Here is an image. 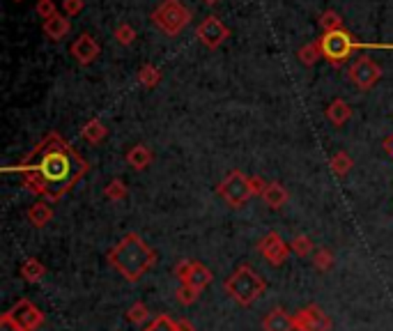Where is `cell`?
<instances>
[{"instance_id": "836d02e7", "label": "cell", "mask_w": 393, "mask_h": 331, "mask_svg": "<svg viewBox=\"0 0 393 331\" xmlns=\"http://www.w3.org/2000/svg\"><path fill=\"white\" fill-rule=\"evenodd\" d=\"M37 14L42 16L44 21L51 19V16H56L58 14L56 3H54V0H37Z\"/></svg>"}, {"instance_id": "8fae6325", "label": "cell", "mask_w": 393, "mask_h": 331, "mask_svg": "<svg viewBox=\"0 0 393 331\" xmlns=\"http://www.w3.org/2000/svg\"><path fill=\"white\" fill-rule=\"evenodd\" d=\"M258 251L272 267H281L285 265V260L290 256L292 249L278 232H267L265 237L258 242Z\"/></svg>"}, {"instance_id": "ffe728a7", "label": "cell", "mask_w": 393, "mask_h": 331, "mask_svg": "<svg viewBox=\"0 0 393 331\" xmlns=\"http://www.w3.org/2000/svg\"><path fill=\"white\" fill-rule=\"evenodd\" d=\"M51 219H54V210H51V205H46L44 200L30 205V210H28L30 225H35V228H44V225H49Z\"/></svg>"}, {"instance_id": "74e56055", "label": "cell", "mask_w": 393, "mask_h": 331, "mask_svg": "<svg viewBox=\"0 0 393 331\" xmlns=\"http://www.w3.org/2000/svg\"><path fill=\"white\" fill-rule=\"evenodd\" d=\"M16 3H19V0H16Z\"/></svg>"}, {"instance_id": "f546056e", "label": "cell", "mask_w": 393, "mask_h": 331, "mask_svg": "<svg viewBox=\"0 0 393 331\" xmlns=\"http://www.w3.org/2000/svg\"><path fill=\"white\" fill-rule=\"evenodd\" d=\"M200 297V290H196L194 285L189 283H180L177 287V301L182 304V306H191V304H196Z\"/></svg>"}, {"instance_id": "52a82bcc", "label": "cell", "mask_w": 393, "mask_h": 331, "mask_svg": "<svg viewBox=\"0 0 393 331\" xmlns=\"http://www.w3.org/2000/svg\"><path fill=\"white\" fill-rule=\"evenodd\" d=\"M216 194L221 196V200L228 207H242L256 196V191H253L249 175H244L242 170H230L221 185L216 187Z\"/></svg>"}, {"instance_id": "6da1fadb", "label": "cell", "mask_w": 393, "mask_h": 331, "mask_svg": "<svg viewBox=\"0 0 393 331\" xmlns=\"http://www.w3.org/2000/svg\"><path fill=\"white\" fill-rule=\"evenodd\" d=\"M5 170L16 173L30 194L46 203H60L85 177L90 166L63 136L51 132L23 156L21 163Z\"/></svg>"}, {"instance_id": "7c38bea8", "label": "cell", "mask_w": 393, "mask_h": 331, "mask_svg": "<svg viewBox=\"0 0 393 331\" xmlns=\"http://www.w3.org/2000/svg\"><path fill=\"white\" fill-rule=\"evenodd\" d=\"M69 54L74 56V60L78 65L87 67V65H92L94 60L99 58L101 46H99V42L92 37V35L83 32V35H78V37L74 39V44L69 46Z\"/></svg>"}, {"instance_id": "8d00e7d4", "label": "cell", "mask_w": 393, "mask_h": 331, "mask_svg": "<svg viewBox=\"0 0 393 331\" xmlns=\"http://www.w3.org/2000/svg\"><path fill=\"white\" fill-rule=\"evenodd\" d=\"M203 3H205V5H216L218 0H203Z\"/></svg>"}, {"instance_id": "d590c367", "label": "cell", "mask_w": 393, "mask_h": 331, "mask_svg": "<svg viewBox=\"0 0 393 331\" xmlns=\"http://www.w3.org/2000/svg\"><path fill=\"white\" fill-rule=\"evenodd\" d=\"M384 150H387V152H389V154L393 156V134H391V136L387 138V141H384Z\"/></svg>"}, {"instance_id": "f1b7e54d", "label": "cell", "mask_w": 393, "mask_h": 331, "mask_svg": "<svg viewBox=\"0 0 393 331\" xmlns=\"http://www.w3.org/2000/svg\"><path fill=\"white\" fill-rule=\"evenodd\" d=\"M290 249L299 258H308L313 251H316V246H313V239L308 237V235H297V237L290 242Z\"/></svg>"}, {"instance_id": "e575fe53", "label": "cell", "mask_w": 393, "mask_h": 331, "mask_svg": "<svg viewBox=\"0 0 393 331\" xmlns=\"http://www.w3.org/2000/svg\"><path fill=\"white\" fill-rule=\"evenodd\" d=\"M83 7H85V0H63V10H65V16H69V19L76 14H81Z\"/></svg>"}, {"instance_id": "9a60e30c", "label": "cell", "mask_w": 393, "mask_h": 331, "mask_svg": "<svg viewBox=\"0 0 393 331\" xmlns=\"http://www.w3.org/2000/svg\"><path fill=\"white\" fill-rule=\"evenodd\" d=\"M69 28H72V23H69V16L60 14V12L56 16H51V19L44 21V35H46L49 39H54V42L65 39L67 35H69Z\"/></svg>"}, {"instance_id": "e0dca14e", "label": "cell", "mask_w": 393, "mask_h": 331, "mask_svg": "<svg viewBox=\"0 0 393 331\" xmlns=\"http://www.w3.org/2000/svg\"><path fill=\"white\" fill-rule=\"evenodd\" d=\"M352 118V106L345 101V99H334L327 106V120L331 122L334 127H343Z\"/></svg>"}, {"instance_id": "7a4b0ae2", "label": "cell", "mask_w": 393, "mask_h": 331, "mask_svg": "<svg viewBox=\"0 0 393 331\" xmlns=\"http://www.w3.org/2000/svg\"><path fill=\"white\" fill-rule=\"evenodd\" d=\"M106 258L108 265L129 283H138L156 265V251L138 232H127Z\"/></svg>"}, {"instance_id": "d6986e66", "label": "cell", "mask_w": 393, "mask_h": 331, "mask_svg": "<svg viewBox=\"0 0 393 331\" xmlns=\"http://www.w3.org/2000/svg\"><path fill=\"white\" fill-rule=\"evenodd\" d=\"M214 281V274H212V269L209 267H205L203 263H198V260H194V269H191V274H189V278H187V283L189 285H194L196 290H200L203 292L205 287Z\"/></svg>"}, {"instance_id": "7402d4cb", "label": "cell", "mask_w": 393, "mask_h": 331, "mask_svg": "<svg viewBox=\"0 0 393 331\" xmlns=\"http://www.w3.org/2000/svg\"><path fill=\"white\" fill-rule=\"evenodd\" d=\"M21 276H23V281L37 283V281H42L44 276H46V267H44L37 258H28L21 265Z\"/></svg>"}, {"instance_id": "ba28073f", "label": "cell", "mask_w": 393, "mask_h": 331, "mask_svg": "<svg viewBox=\"0 0 393 331\" xmlns=\"http://www.w3.org/2000/svg\"><path fill=\"white\" fill-rule=\"evenodd\" d=\"M349 81H352L359 90H370L378 85V81L382 78V67L375 63L373 58L368 56H361L356 58L352 67H349Z\"/></svg>"}, {"instance_id": "d6a6232c", "label": "cell", "mask_w": 393, "mask_h": 331, "mask_svg": "<svg viewBox=\"0 0 393 331\" xmlns=\"http://www.w3.org/2000/svg\"><path fill=\"white\" fill-rule=\"evenodd\" d=\"M191 269H194V260H180V263L175 265V276H177L180 283H187Z\"/></svg>"}, {"instance_id": "5bb4252c", "label": "cell", "mask_w": 393, "mask_h": 331, "mask_svg": "<svg viewBox=\"0 0 393 331\" xmlns=\"http://www.w3.org/2000/svg\"><path fill=\"white\" fill-rule=\"evenodd\" d=\"M260 196H262V200H265V205L269 207V210H281V207H285L287 198H290V194H287V189L281 185V182H267Z\"/></svg>"}, {"instance_id": "cb8c5ba5", "label": "cell", "mask_w": 393, "mask_h": 331, "mask_svg": "<svg viewBox=\"0 0 393 331\" xmlns=\"http://www.w3.org/2000/svg\"><path fill=\"white\" fill-rule=\"evenodd\" d=\"M138 83L147 90L156 88V85L161 83V69L154 65H143L141 69H138Z\"/></svg>"}, {"instance_id": "4fadbf2b", "label": "cell", "mask_w": 393, "mask_h": 331, "mask_svg": "<svg viewBox=\"0 0 393 331\" xmlns=\"http://www.w3.org/2000/svg\"><path fill=\"white\" fill-rule=\"evenodd\" d=\"M262 331H297V329L290 313L285 308H274L262 320Z\"/></svg>"}, {"instance_id": "1f68e13d", "label": "cell", "mask_w": 393, "mask_h": 331, "mask_svg": "<svg viewBox=\"0 0 393 331\" xmlns=\"http://www.w3.org/2000/svg\"><path fill=\"white\" fill-rule=\"evenodd\" d=\"M313 265H316L320 272H329V269L334 267V254H331L329 249H318L316 254H313Z\"/></svg>"}, {"instance_id": "2e32d148", "label": "cell", "mask_w": 393, "mask_h": 331, "mask_svg": "<svg viewBox=\"0 0 393 331\" xmlns=\"http://www.w3.org/2000/svg\"><path fill=\"white\" fill-rule=\"evenodd\" d=\"M152 161H154V154H152L150 147L143 145V143L134 145V147H131V150L127 152V163H129L134 170H145V168H150Z\"/></svg>"}, {"instance_id": "3957f363", "label": "cell", "mask_w": 393, "mask_h": 331, "mask_svg": "<svg viewBox=\"0 0 393 331\" xmlns=\"http://www.w3.org/2000/svg\"><path fill=\"white\" fill-rule=\"evenodd\" d=\"M225 292L230 294V299L239 306H251L256 304L262 294L267 292V283L251 265H242L225 278Z\"/></svg>"}, {"instance_id": "484cf974", "label": "cell", "mask_w": 393, "mask_h": 331, "mask_svg": "<svg viewBox=\"0 0 393 331\" xmlns=\"http://www.w3.org/2000/svg\"><path fill=\"white\" fill-rule=\"evenodd\" d=\"M320 25H322V30H325V32L345 30V23H343V19H340V14H338V12H334V10L322 12V16H320Z\"/></svg>"}, {"instance_id": "d4e9b609", "label": "cell", "mask_w": 393, "mask_h": 331, "mask_svg": "<svg viewBox=\"0 0 393 331\" xmlns=\"http://www.w3.org/2000/svg\"><path fill=\"white\" fill-rule=\"evenodd\" d=\"M329 166H331V170H334L338 177H345L347 173L352 170V166H354V159H352V156H349L347 152H343V150H340V152H336V154H334V156H331V159H329Z\"/></svg>"}, {"instance_id": "ac0fdd59", "label": "cell", "mask_w": 393, "mask_h": 331, "mask_svg": "<svg viewBox=\"0 0 393 331\" xmlns=\"http://www.w3.org/2000/svg\"><path fill=\"white\" fill-rule=\"evenodd\" d=\"M106 136H108V129H106V125H104L99 118L87 120L83 125V129H81V138L85 143H90V145H99Z\"/></svg>"}, {"instance_id": "5b68a950", "label": "cell", "mask_w": 393, "mask_h": 331, "mask_svg": "<svg viewBox=\"0 0 393 331\" xmlns=\"http://www.w3.org/2000/svg\"><path fill=\"white\" fill-rule=\"evenodd\" d=\"M154 28L163 32L166 37H177V35L191 23V10L180 3V0H161L152 10Z\"/></svg>"}, {"instance_id": "277c9868", "label": "cell", "mask_w": 393, "mask_h": 331, "mask_svg": "<svg viewBox=\"0 0 393 331\" xmlns=\"http://www.w3.org/2000/svg\"><path fill=\"white\" fill-rule=\"evenodd\" d=\"M318 44L322 49V58L334 67H340L345 60H349V56H354L361 49H393V44H363V42H356V37L349 30L325 32L318 39Z\"/></svg>"}, {"instance_id": "44dd1931", "label": "cell", "mask_w": 393, "mask_h": 331, "mask_svg": "<svg viewBox=\"0 0 393 331\" xmlns=\"http://www.w3.org/2000/svg\"><path fill=\"white\" fill-rule=\"evenodd\" d=\"M143 331H194L189 322H175L168 316H156Z\"/></svg>"}, {"instance_id": "9c48e42d", "label": "cell", "mask_w": 393, "mask_h": 331, "mask_svg": "<svg viewBox=\"0 0 393 331\" xmlns=\"http://www.w3.org/2000/svg\"><path fill=\"white\" fill-rule=\"evenodd\" d=\"M196 37H198V42L205 49L214 51L230 37V28L221 19H218V16L209 14V16H205V19H203V23L196 28Z\"/></svg>"}, {"instance_id": "4316f807", "label": "cell", "mask_w": 393, "mask_h": 331, "mask_svg": "<svg viewBox=\"0 0 393 331\" xmlns=\"http://www.w3.org/2000/svg\"><path fill=\"white\" fill-rule=\"evenodd\" d=\"M104 196H106L108 200H113V203H120V200H125L129 196V189L122 180H111L106 189H104Z\"/></svg>"}, {"instance_id": "603a6c76", "label": "cell", "mask_w": 393, "mask_h": 331, "mask_svg": "<svg viewBox=\"0 0 393 331\" xmlns=\"http://www.w3.org/2000/svg\"><path fill=\"white\" fill-rule=\"evenodd\" d=\"M297 58H299V63L306 65V67H313V65H318L320 60H325V58H322V49L318 44V39L304 44L299 51H297Z\"/></svg>"}, {"instance_id": "4dcf8cb0", "label": "cell", "mask_w": 393, "mask_h": 331, "mask_svg": "<svg viewBox=\"0 0 393 331\" xmlns=\"http://www.w3.org/2000/svg\"><path fill=\"white\" fill-rule=\"evenodd\" d=\"M113 37H116L118 44L129 46V44H134V42H136V30L131 28L129 23H120L116 28V32H113Z\"/></svg>"}, {"instance_id": "83f0119b", "label": "cell", "mask_w": 393, "mask_h": 331, "mask_svg": "<svg viewBox=\"0 0 393 331\" xmlns=\"http://www.w3.org/2000/svg\"><path fill=\"white\" fill-rule=\"evenodd\" d=\"M127 320L131 325H145V322L150 320V311H147L143 301H136L127 308Z\"/></svg>"}, {"instance_id": "8992f818", "label": "cell", "mask_w": 393, "mask_h": 331, "mask_svg": "<svg viewBox=\"0 0 393 331\" xmlns=\"http://www.w3.org/2000/svg\"><path fill=\"white\" fill-rule=\"evenodd\" d=\"M0 325L12 331H37L44 325V313L30 299H19L10 311L3 313Z\"/></svg>"}, {"instance_id": "30bf717a", "label": "cell", "mask_w": 393, "mask_h": 331, "mask_svg": "<svg viewBox=\"0 0 393 331\" xmlns=\"http://www.w3.org/2000/svg\"><path fill=\"white\" fill-rule=\"evenodd\" d=\"M292 320L297 331H331V318L318 304H308V306L299 308Z\"/></svg>"}]
</instances>
